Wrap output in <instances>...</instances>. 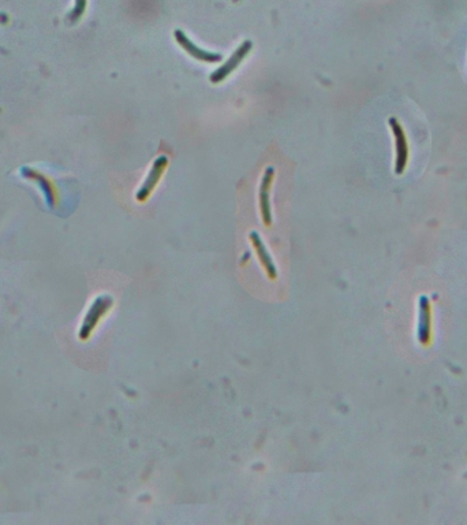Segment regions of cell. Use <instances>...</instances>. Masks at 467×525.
<instances>
[{
  "label": "cell",
  "instance_id": "cell-3",
  "mask_svg": "<svg viewBox=\"0 0 467 525\" xmlns=\"http://www.w3.org/2000/svg\"><path fill=\"white\" fill-rule=\"evenodd\" d=\"M173 36H175V40L176 43L190 55L193 56L194 59L200 60V62H205V63H216L219 60H221V55L220 54H215V52H209V51H205L202 49L201 47L195 45L187 36L183 30L180 29H175L173 32Z\"/></svg>",
  "mask_w": 467,
  "mask_h": 525
},
{
  "label": "cell",
  "instance_id": "cell-5",
  "mask_svg": "<svg viewBox=\"0 0 467 525\" xmlns=\"http://www.w3.org/2000/svg\"><path fill=\"white\" fill-rule=\"evenodd\" d=\"M274 176H275L274 167H267L264 176H263V180H261V186H260V207H261V213H263V219H264L265 224H271V222H272L270 190H271Z\"/></svg>",
  "mask_w": 467,
  "mask_h": 525
},
{
  "label": "cell",
  "instance_id": "cell-8",
  "mask_svg": "<svg viewBox=\"0 0 467 525\" xmlns=\"http://www.w3.org/2000/svg\"><path fill=\"white\" fill-rule=\"evenodd\" d=\"M85 8H86V0H75V7L73 11L71 19H78L84 14Z\"/></svg>",
  "mask_w": 467,
  "mask_h": 525
},
{
  "label": "cell",
  "instance_id": "cell-1",
  "mask_svg": "<svg viewBox=\"0 0 467 525\" xmlns=\"http://www.w3.org/2000/svg\"><path fill=\"white\" fill-rule=\"evenodd\" d=\"M388 125L391 128V132L395 139V151H396V158H395V174L402 175L406 172L407 163H409V143L407 137L405 133L403 126L400 122L395 118L391 117L388 119Z\"/></svg>",
  "mask_w": 467,
  "mask_h": 525
},
{
  "label": "cell",
  "instance_id": "cell-4",
  "mask_svg": "<svg viewBox=\"0 0 467 525\" xmlns=\"http://www.w3.org/2000/svg\"><path fill=\"white\" fill-rule=\"evenodd\" d=\"M167 165H168V161H167L165 156H158L156 159L155 163H154V166H152V169L149 172V174L145 178L143 186L140 187V190L137 193V198L140 201H145L149 197V194L154 191V189H155L156 185L158 183V180H160L161 175L164 173Z\"/></svg>",
  "mask_w": 467,
  "mask_h": 525
},
{
  "label": "cell",
  "instance_id": "cell-2",
  "mask_svg": "<svg viewBox=\"0 0 467 525\" xmlns=\"http://www.w3.org/2000/svg\"><path fill=\"white\" fill-rule=\"evenodd\" d=\"M253 44L252 41L246 40L243 41L237 49L235 52H232V55L230 56V59L223 65L220 66L217 70H215L212 74H211V82L213 84H219L221 81H224L234 70L238 69V66L241 65V62L248 56V54L250 52Z\"/></svg>",
  "mask_w": 467,
  "mask_h": 525
},
{
  "label": "cell",
  "instance_id": "cell-7",
  "mask_svg": "<svg viewBox=\"0 0 467 525\" xmlns=\"http://www.w3.org/2000/svg\"><path fill=\"white\" fill-rule=\"evenodd\" d=\"M429 304L425 297L421 299V319H420V341L425 344L429 340L431 334V316H429Z\"/></svg>",
  "mask_w": 467,
  "mask_h": 525
},
{
  "label": "cell",
  "instance_id": "cell-6",
  "mask_svg": "<svg viewBox=\"0 0 467 525\" xmlns=\"http://www.w3.org/2000/svg\"><path fill=\"white\" fill-rule=\"evenodd\" d=\"M250 240H252V242H253V245H254V248H256V252H257V255H259L261 263L264 264L265 270L271 274V277H275V272H276L275 266H274V263H272V260H271V257H270V255H268V252H267V248L264 246L263 241L260 240L259 234H257V233H252V234H250Z\"/></svg>",
  "mask_w": 467,
  "mask_h": 525
}]
</instances>
